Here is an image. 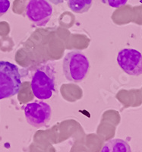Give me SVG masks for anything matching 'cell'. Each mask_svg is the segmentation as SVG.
Masks as SVG:
<instances>
[{
    "mask_svg": "<svg viewBox=\"0 0 142 152\" xmlns=\"http://www.w3.org/2000/svg\"><path fill=\"white\" fill-rule=\"evenodd\" d=\"M63 74L68 81L80 83L87 77L90 62L81 50H72L65 56L63 62Z\"/></svg>",
    "mask_w": 142,
    "mask_h": 152,
    "instance_id": "6da1fadb",
    "label": "cell"
},
{
    "mask_svg": "<svg viewBox=\"0 0 142 152\" xmlns=\"http://www.w3.org/2000/svg\"><path fill=\"white\" fill-rule=\"evenodd\" d=\"M31 90L39 100L50 99L55 91V69L51 64H46L37 69L31 78Z\"/></svg>",
    "mask_w": 142,
    "mask_h": 152,
    "instance_id": "7a4b0ae2",
    "label": "cell"
},
{
    "mask_svg": "<svg viewBox=\"0 0 142 152\" xmlns=\"http://www.w3.org/2000/svg\"><path fill=\"white\" fill-rule=\"evenodd\" d=\"M21 85L18 67L8 61H0V100L17 94Z\"/></svg>",
    "mask_w": 142,
    "mask_h": 152,
    "instance_id": "3957f363",
    "label": "cell"
},
{
    "mask_svg": "<svg viewBox=\"0 0 142 152\" xmlns=\"http://www.w3.org/2000/svg\"><path fill=\"white\" fill-rule=\"evenodd\" d=\"M24 113L27 122L31 126L35 128H41L50 121L52 109L47 102L36 100L24 106Z\"/></svg>",
    "mask_w": 142,
    "mask_h": 152,
    "instance_id": "277c9868",
    "label": "cell"
},
{
    "mask_svg": "<svg viewBox=\"0 0 142 152\" xmlns=\"http://www.w3.org/2000/svg\"><path fill=\"white\" fill-rule=\"evenodd\" d=\"M27 17L37 26H46L53 13L52 5L48 0H30L25 9Z\"/></svg>",
    "mask_w": 142,
    "mask_h": 152,
    "instance_id": "5b68a950",
    "label": "cell"
},
{
    "mask_svg": "<svg viewBox=\"0 0 142 152\" xmlns=\"http://www.w3.org/2000/svg\"><path fill=\"white\" fill-rule=\"evenodd\" d=\"M117 62L123 71L132 76L142 74V54L132 48L122 49L117 56Z\"/></svg>",
    "mask_w": 142,
    "mask_h": 152,
    "instance_id": "8992f818",
    "label": "cell"
},
{
    "mask_svg": "<svg viewBox=\"0 0 142 152\" xmlns=\"http://www.w3.org/2000/svg\"><path fill=\"white\" fill-rule=\"evenodd\" d=\"M101 152H132V148L126 141L113 138L104 144Z\"/></svg>",
    "mask_w": 142,
    "mask_h": 152,
    "instance_id": "52a82bcc",
    "label": "cell"
},
{
    "mask_svg": "<svg viewBox=\"0 0 142 152\" xmlns=\"http://www.w3.org/2000/svg\"><path fill=\"white\" fill-rule=\"evenodd\" d=\"M93 0H68V6L75 13H84L91 7Z\"/></svg>",
    "mask_w": 142,
    "mask_h": 152,
    "instance_id": "ba28073f",
    "label": "cell"
},
{
    "mask_svg": "<svg viewBox=\"0 0 142 152\" xmlns=\"http://www.w3.org/2000/svg\"><path fill=\"white\" fill-rule=\"evenodd\" d=\"M105 5H107L112 8H120L126 5L128 0H101Z\"/></svg>",
    "mask_w": 142,
    "mask_h": 152,
    "instance_id": "9c48e42d",
    "label": "cell"
},
{
    "mask_svg": "<svg viewBox=\"0 0 142 152\" xmlns=\"http://www.w3.org/2000/svg\"><path fill=\"white\" fill-rule=\"evenodd\" d=\"M10 5L9 0H0V17L4 15L9 11Z\"/></svg>",
    "mask_w": 142,
    "mask_h": 152,
    "instance_id": "30bf717a",
    "label": "cell"
},
{
    "mask_svg": "<svg viewBox=\"0 0 142 152\" xmlns=\"http://www.w3.org/2000/svg\"><path fill=\"white\" fill-rule=\"evenodd\" d=\"M48 1L51 3L54 4V5H59V4L64 2L66 0H48Z\"/></svg>",
    "mask_w": 142,
    "mask_h": 152,
    "instance_id": "8fae6325",
    "label": "cell"
}]
</instances>
